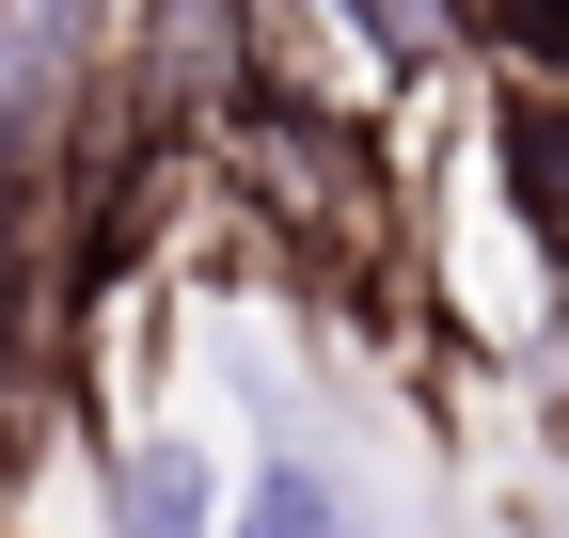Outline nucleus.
<instances>
[{"mask_svg": "<svg viewBox=\"0 0 569 538\" xmlns=\"http://www.w3.org/2000/svg\"><path fill=\"white\" fill-rule=\"evenodd\" d=\"M127 96L159 127H238L253 111V0H127Z\"/></svg>", "mask_w": 569, "mask_h": 538, "instance_id": "f257e3e1", "label": "nucleus"}, {"mask_svg": "<svg viewBox=\"0 0 569 538\" xmlns=\"http://www.w3.org/2000/svg\"><path fill=\"white\" fill-rule=\"evenodd\" d=\"M490 175H507L522 238L569 269V80H507V111H490Z\"/></svg>", "mask_w": 569, "mask_h": 538, "instance_id": "f03ea898", "label": "nucleus"}, {"mask_svg": "<svg viewBox=\"0 0 569 538\" xmlns=\"http://www.w3.org/2000/svg\"><path fill=\"white\" fill-rule=\"evenodd\" d=\"M111 538H222V476H206L190 428L111 444Z\"/></svg>", "mask_w": 569, "mask_h": 538, "instance_id": "7ed1b4c3", "label": "nucleus"}, {"mask_svg": "<svg viewBox=\"0 0 569 538\" xmlns=\"http://www.w3.org/2000/svg\"><path fill=\"white\" fill-rule=\"evenodd\" d=\"M222 538H365V507H348L317 459H253V476L222 491Z\"/></svg>", "mask_w": 569, "mask_h": 538, "instance_id": "20e7f679", "label": "nucleus"}, {"mask_svg": "<svg viewBox=\"0 0 569 538\" xmlns=\"http://www.w3.org/2000/svg\"><path fill=\"white\" fill-rule=\"evenodd\" d=\"M459 32L507 63V80H569V0H459Z\"/></svg>", "mask_w": 569, "mask_h": 538, "instance_id": "39448f33", "label": "nucleus"}]
</instances>
